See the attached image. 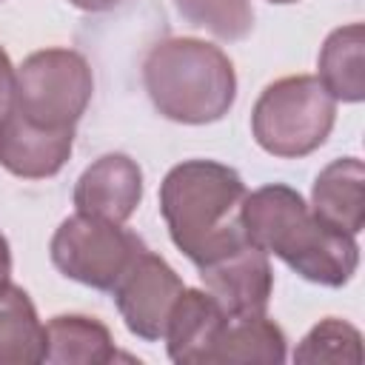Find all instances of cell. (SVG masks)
<instances>
[{"label":"cell","instance_id":"obj_1","mask_svg":"<svg viewBox=\"0 0 365 365\" xmlns=\"http://www.w3.org/2000/svg\"><path fill=\"white\" fill-rule=\"evenodd\" d=\"M242 228L248 242L279 257L308 282L342 288L356 274V237L325 225L291 185L268 182L245 194Z\"/></svg>","mask_w":365,"mask_h":365},{"label":"cell","instance_id":"obj_2","mask_svg":"<svg viewBox=\"0 0 365 365\" xmlns=\"http://www.w3.org/2000/svg\"><path fill=\"white\" fill-rule=\"evenodd\" d=\"M242 177L217 160H182L160 182V214L171 242L200 268L248 242Z\"/></svg>","mask_w":365,"mask_h":365},{"label":"cell","instance_id":"obj_3","mask_svg":"<svg viewBox=\"0 0 365 365\" xmlns=\"http://www.w3.org/2000/svg\"><path fill=\"white\" fill-rule=\"evenodd\" d=\"M143 86L151 106L174 123L208 125L222 120L237 100L231 57L197 37H165L143 60Z\"/></svg>","mask_w":365,"mask_h":365},{"label":"cell","instance_id":"obj_4","mask_svg":"<svg viewBox=\"0 0 365 365\" xmlns=\"http://www.w3.org/2000/svg\"><path fill=\"white\" fill-rule=\"evenodd\" d=\"M336 100L314 74H291L268 83L251 108V134L262 151L279 160L314 154L331 137Z\"/></svg>","mask_w":365,"mask_h":365},{"label":"cell","instance_id":"obj_5","mask_svg":"<svg viewBox=\"0 0 365 365\" xmlns=\"http://www.w3.org/2000/svg\"><path fill=\"white\" fill-rule=\"evenodd\" d=\"M94 94L88 60L74 48H40L14 68V111L43 128H74Z\"/></svg>","mask_w":365,"mask_h":365},{"label":"cell","instance_id":"obj_6","mask_svg":"<svg viewBox=\"0 0 365 365\" xmlns=\"http://www.w3.org/2000/svg\"><path fill=\"white\" fill-rule=\"evenodd\" d=\"M143 248L145 242L134 231L123 228V222L77 211L57 225L48 254L63 277L94 291H111Z\"/></svg>","mask_w":365,"mask_h":365},{"label":"cell","instance_id":"obj_7","mask_svg":"<svg viewBox=\"0 0 365 365\" xmlns=\"http://www.w3.org/2000/svg\"><path fill=\"white\" fill-rule=\"evenodd\" d=\"M182 288L180 274L145 245L123 271L111 294L125 328L143 342H160Z\"/></svg>","mask_w":365,"mask_h":365},{"label":"cell","instance_id":"obj_8","mask_svg":"<svg viewBox=\"0 0 365 365\" xmlns=\"http://www.w3.org/2000/svg\"><path fill=\"white\" fill-rule=\"evenodd\" d=\"M205 291L220 302L228 317L265 314L274 294V271L268 254L254 242H242L211 262L200 265Z\"/></svg>","mask_w":365,"mask_h":365},{"label":"cell","instance_id":"obj_9","mask_svg":"<svg viewBox=\"0 0 365 365\" xmlns=\"http://www.w3.org/2000/svg\"><path fill=\"white\" fill-rule=\"evenodd\" d=\"M71 200L80 214L125 222L143 200V168L128 154H103L77 177Z\"/></svg>","mask_w":365,"mask_h":365},{"label":"cell","instance_id":"obj_10","mask_svg":"<svg viewBox=\"0 0 365 365\" xmlns=\"http://www.w3.org/2000/svg\"><path fill=\"white\" fill-rule=\"evenodd\" d=\"M74 148V128H43L14 106L0 120V165L23 180L54 177Z\"/></svg>","mask_w":365,"mask_h":365},{"label":"cell","instance_id":"obj_11","mask_svg":"<svg viewBox=\"0 0 365 365\" xmlns=\"http://www.w3.org/2000/svg\"><path fill=\"white\" fill-rule=\"evenodd\" d=\"M228 314L220 302L202 288H182L177 297L168 325H165V351L177 365H205L211 345Z\"/></svg>","mask_w":365,"mask_h":365},{"label":"cell","instance_id":"obj_12","mask_svg":"<svg viewBox=\"0 0 365 365\" xmlns=\"http://www.w3.org/2000/svg\"><path fill=\"white\" fill-rule=\"evenodd\" d=\"M365 165L359 157L328 163L311 188V211L331 228L356 237L365 225Z\"/></svg>","mask_w":365,"mask_h":365},{"label":"cell","instance_id":"obj_13","mask_svg":"<svg viewBox=\"0 0 365 365\" xmlns=\"http://www.w3.org/2000/svg\"><path fill=\"white\" fill-rule=\"evenodd\" d=\"M288 356V339L268 314L228 317L211 345L205 365H279Z\"/></svg>","mask_w":365,"mask_h":365},{"label":"cell","instance_id":"obj_14","mask_svg":"<svg viewBox=\"0 0 365 365\" xmlns=\"http://www.w3.org/2000/svg\"><path fill=\"white\" fill-rule=\"evenodd\" d=\"M46 354L48 365H106L120 354L114 348L111 331L86 314H57L46 325Z\"/></svg>","mask_w":365,"mask_h":365},{"label":"cell","instance_id":"obj_15","mask_svg":"<svg viewBox=\"0 0 365 365\" xmlns=\"http://www.w3.org/2000/svg\"><path fill=\"white\" fill-rule=\"evenodd\" d=\"M317 80L336 103L365 100V29L348 23L334 29L317 57Z\"/></svg>","mask_w":365,"mask_h":365},{"label":"cell","instance_id":"obj_16","mask_svg":"<svg viewBox=\"0 0 365 365\" xmlns=\"http://www.w3.org/2000/svg\"><path fill=\"white\" fill-rule=\"evenodd\" d=\"M46 354V331L31 297L11 279L0 285V365H37Z\"/></svg>","mask_w":365,"mask_h":365},{"label":"cell","instance_id":"obj_17","mask_svg":"<svg viewBox=\"0 0 365 365\" xmlns=\"http://www.w3.org/2000/svg\"><path fill=\"white\" fill-rule=\"evenodd\" d=\"M180 17L220 40H242L254 29L251 0H174Z\"/></svg>","mask_w":365,"mask_h":365},{"label":"cell","instance_id":"obj_18","mask_svg":"<svg viewBox=\"0 0 365 365\" xmlns=\"http://www.w3.org/2000/svg\"><path fill=\"white\" fill-rule=\"evenodd\" d=\"M294 362H362V334L336 317L317 322L294 351Z\"/></svg>","mask_w":365,"mask_h":365},{"label":"cell","instance_id":"obj_19","mask_svg":"<svg viewBox=\"0 0 365 365\" xmlns=\"http://www.w3.org/2000/svg\"><path fill=\"white\" fill-rule=\"evenodd\" d=\"M11 103H14V66L6 48L0 46V120L9 114Z\"/></svg>","mask_w":365,"mask_h":365},{"label":"cell","instance_id":"obj_20","mask_svg":"<svg viewBox=\"0 0 365 365\" xmlns=\"http://www.w3.org/2000/svg\"><path fill=\"white\" fill-rule=\"evenodd\" d=\"M11 279V248H9V240L0 234V285Z\"/></svg>","mask_w":365,"mask_h":365},{"label":"cell","instance_id":"obj_21","mask_svg":"<svg viewBox=\"0 0 365 365\" xmlns=\"http://www.w3.org/2000/svg\"><path fill=\"white\" fill-rule=\"evenodd\" d=\"M71 6H77V9H83V11H108V9H114L120 0H68Z\"/></svg>","mask_w":365,"mask_h":365},{"label":"cell","instance_id":"obj_22","mask_svg":"<svg viewBox=\"0 0 365 365\" xmlns=\"http://www.w3.org/2000/svg\"><path fill=\"white\" fill-rule=\"evenodd\" d=\"M268 3H277V6H288V3H297V0H268Z\"/></svg>","mask_w":365,"mask_h":365}]
</instances>
